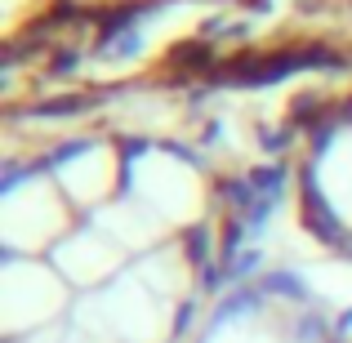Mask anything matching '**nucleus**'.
I'll list each match as a JSON object with an SVG mask.
<instances>
[{
  "mask_svg": "<svg viewBox=\"0 0 352 343\" xmlns=\"http://www.w3.org/2000/svg\"><path fill=\"white\" fill-rule=\"evenodd\" d=\"M254 308H258V294H254V290H241V294H232V299H228L223 308L214 312V321H210V335H214L219 326H228L232 317H245V312H254Z\"/></svg>",
  "mask_w": 352,
  "mask_h": 343,
  "instance_id": "f257e3e1",
  "label": "nucleus"
},
{
  "mask_svg": "<svg viewBox=\"0 0 352 343\" xmlns=\"http://www.w3.org/2000/svg\"><path fill=\"white\" fill-rule=\"evenodd\" d=\"M267 290H276V294H290V299H303V285L294 281V276H285V272H276V276H267Z\"/></svg>",
  "mask_w": 352,
  "mask_h": 343,
  "instance_id": "f03ea898",
  "label": "nucleus"
},
{
  "mask_svg": "<svg viewBox=\"0 0 352 343\" xmlns=\"http://www.w3.org/2000/svg\"><path fill=\"white\" fill-rule=\"evenodd\" d=\"M192 312H197L192 303H183V308H179V317H174V339H183V335H188V326H192Z\"/></svg>",
  "mask_w": 352,
  "mask_h": 343,
  "instance_id": "7ed1b4c3",
  "label": "nucleus"
}]
</instances>
